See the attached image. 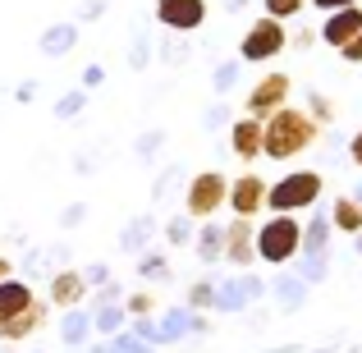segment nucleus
Masks as SVG:
<instances>
[{"instance_id": "f257e3e1", "label": "nucleus", "mask_w": 362, "mask_h": 353, "mask_svg": "<svg viewBox=\"0 0 362 353\" xmlns=\"http://www.w3.org/2000/svg\"><path fill=\"white\" fill-rule=\"evenodd\" d=\"M317 138H321L317 115H312V110L289 106V101L262 120V156H271V161H293V156H303V151H308Z\"/></svg>"}, {"instance_id": "f03ea898", "label": "nucleus", "mask_w": 362, "mask_h": 353, "mask_svg": "<svg viewBox=\"0 0 362 353\" xmlns=\"http://www.w3.org/2000/svg\"><path fill=\"white\" fill-rule=\"evenodd\" d=\"M321 197V175L317 170H289L280 184L266 188V212L271 216H298Z\"/></svg>"}, {"instance_id": "7ed1b4c3", "label": "nucleus", "mask_w": 362, "mask_h": 353, "mask_svg": "<svg viewBox=\"0 0 362 353\" xmlns=\"http://www.w3.org/2000/svg\"><path fill=\"white\" fill-rule=\"evenodd\" d=\"M303 253V225L298 216H271V221L257 230V257L271 266H284Z\"/></svg>"}, {"instance_id": "20e7f679", "label": "nucleus", "mask_w": 362, "mask_h": 353, "mask_svg": "<svg viewBox=\"0 0 362 353\" xmlns=\"http://www.w3.org/2000/svg\"><path fill=\"white\" fill-rule=\"evenodd\" d=\"M284 46H289V33H284V23H280V18H271V14L252 18L247 33L239 37V55H243V60H252V64L275 60Z\"/></svg>"}, {"instance_id": "39448f33", "label": "nucleus", "mask_w": 362, "mask_h": 353, "mask_svg": "<svg viewBox=\"0 0 362 353\" xmlns=\"http://www.w3.org/2000/svg\"><path fill=\"white\" fill-rule=\"evenodd\" d=\"M225 197H230V179H225L221 170H202V175H193V184H188V193H184V212L193 216V221H211L225 207Z\"/></svg>"}, {"instance_id": "423d86ee", "label": "nucleus", "mask_w": 362, "mask_h": 353, "mask_svg": "<svg viewBox=\"0 0 362 353\" xmlns=\"http://www.w3.org/2000/svg\"><path fill=\"white\" fill-rule=\"evenodd\" d=\"M266 188H271V184H266L262 175H252V170H247V175L230 179V197H225V207H230L234 216H247V221H252V216L266 207Z\"/></svg>"}, {"instance_id": "0eeeda50", "label": "nucleus", "mask_w": 362, "mask_h": 353, "mask_svg": "<svg viewBox=\"0 0 362 353\" xmlns=\"http://www.w3.org/2000/svg\"><path fill=\"white\" fill-rule=\"evenodd\" d=\"M289 74H266L262 83H257L252 92H247V115H257V120H266L271 110H280L284 101H289Z\"/></svg>"}, {"instance_id": "6e6552de", "label": "nucleus", "mask_w": 362, "mask_h": 353, "mask_svg": "<svg viewBox=\"0 0 362 353\" xmlns=\"http://www.w3.org/2000/svg\"><path fill=\"white\" fill-rule=\"evenodd\" d=\"M156 18L175 33H197L206 23V0H156Z\"/></svg>"}, {"instance_id": "1a4fd4ad", "label": "nucleus", "mask_w": 362, "mask_h": 353, "mask_svg": "<svg viewBox=\"0 0 362 353\" xmlns=\"http://www.w3.org/2000/svg\"><path fill=\"white\" fill-rule=\"evenodd\" d=\"M362 33V5H344V9H330V18L321 23V42L326 46H349Z\"/></svg>"}, {"instance_id": "9d476101", "label": "nucleus", "mask_w": 362, "mask_h": 353, "mask_svg": "<svg viewBox=\"0 0 362 353\" xmlns=\"http://www.w3.org/2000/svg\"><path fill=\"white\" fill-rule=\"evenodd\" d=\"M225 257H230L234 266H247L257 257V225L247 221V216H234V225L225 230Z\"/></svg>"}, {"instance_id": "9b49d317", "label": "nucleus", "mask_w": 362, "mask_h": 353, "mask_svg": "<svg viewBox=\"0 0 362 353\" xmlns=\"http://www.w3.org/2000/svg\"><path fill=\"white\" fill-rule=\"evenodd\" d=\"M230 147H234V156H239V161H257V156H262V120L243 115L230 129Z\"/></svg>"}, {"instance_id": "f8f14e48", "label": "nucleus", "mask_w": 362, "mask_h": 353, "mask_svg": "<svg viewBox=\"0 0 362 353\" xmlns=\"http://www.w3.org/2000/svg\"><path fill=\"white\" fill-rule=\"evenodd\" d=\"M42 326H46V308H42V303H33V308H23L18 317H9L5 326H0V340H5V345H18V340L37 335Z\"/></svg>"}, {"instance_id": "ddd939ff", "label": "nucleus", "mask_w": 362, "mask_h": 353, "mask_svg": "<svg viewBox=\"0 0 362 353\" xmlns=\"http://www.w3.org/2000/svg\"><path fill=\"white\" fill-rule=\"evenodd\" d=\"M33 303H37V294L28 289L23 280H14V275H9V280H0V326H5L9 317H18L23 308H33Z\"/></svg>"}, {"instance_id": "4468645a", "label": "nucleus", "mask_w": 362, "mask_h": 353, "mask_svg": "<svg viewBox=\"0 0 362 353\" xmlns=\"http://www.w3.org/2000/svg\"><path fill=\"white\" fill-rule=\"evenodd\" d=\"M83 294H88V284H83L78 271H60L51 280V303L55 308H74V303H83Z\"/></svg>"}, {"instance_id": "2eb2a0df", "label": "nucleus", "mask_w": 362, "mask_h": 353, "mask_svg": "<svg viewBox=\"0 0 362 353\" xmlns=\"http://www.w3.org/2000/svg\"><path fill=\"white\" fill-rule=\"evenodd\" d=\"M339 234H362V202L358 197H335V212H330Z\"/></svg>"}, {"instance_id": "dca6fc26", "label": "nucleus", "mask_w": 362, "mask_h": 353, "mask_svg": "<svg viewBox=\"0 0 362 353\" xmlns=\"http://www.w3.org/2000/svg\"><path fill=\"white\" fill-rule=\"evenodd\" d=\"M262 9L271 18H280V23H289V18H298L308 9V0H262Z\"/></svg>"}, {"instance_id": "f3484780", "label": "nucleus", "mask_w": 362, "mask_h": 353, "mask_svg": "<svg viewBox=\"0 0 362 353\" xmlns=\"http://www.w3.org/2000/svg\"><path fill=\"white\" fill-rule=\"evenodd\" d=\"M339 55H344L349 64H362V33H358V37H354L349 46H339Z\"/></svg>"}, {"instance_id": "a211bd4d", "label": "nucleus", "mask_w": 362, "mask_h": 353, "mask_svg": "<svg viewBox=\"0 0 362 353\" xmlns=\"http://www.w3.org/2000/svg\"><path fill=\"white\" fill-rule=\"evenodd\" d=\"M308 5H317V9H326V14H330V9H344V5H362V0H308Z\"/></svg>"}, {"instance_id": "6ab92c4d", "label": "nucleus", "mask_w": 362, "mask_h": 353, "mask_svg": "<svg viewBox=\"0 0 362 353\" xmlns=\"http://www.w3.org/2000/svg\"><path fill=\"white\" fill-rule=\"evenodd\" d=\"M349 156H354V166H362V129L354 133V142H349Z\"/></svg>"}, {"instance_id": "aec40b11", "label": "nucleus", "mask_w": 362, "mask_h": 353, "mask_svg": "<svg viewBox=\"0 0 362 353\" xmlns=\"http://www.w3.org/2000/svg\"><path fill=\"white\" fill-rule=\"evenodd\" d=\"M129 308H133V312H151V299H147V294H133Z\"/></svg>"}, {"instance_id": "412c9836", "label": "nucleus", "mask_w": 362, "mask_h": 353, "mask_svg": "<svg viewBox=\"0 0 362 353\" xmlns=\"http://www.w3.org/2000/svg\"><path fill=\"white\" fill-rule=\"evenodd\" d=\"M9 271H14V262H9V257H0V280H9Z\"/></svg>"}]
</instances>
